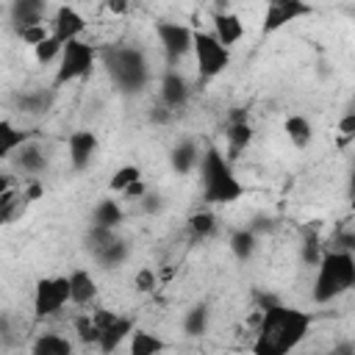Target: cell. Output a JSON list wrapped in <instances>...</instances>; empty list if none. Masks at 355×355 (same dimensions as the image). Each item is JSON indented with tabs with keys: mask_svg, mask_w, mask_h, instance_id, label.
<instances>
[{
	"mask_svg": "<svg viewBox=\"0 0 355 355\" xmlns=\"http://www.w3.org/2000/svg\"><path fill=\"white\" fill-rule=\"evenodd\" d=\"M241 36H244V22H241L239 14H233V11H214V39L222 47L230 50Z\"/></svg>",
	"mask_w": 355,
	"mask_h": 355,
	"instance_id": "obj_14",
	"label": "cell"
},
{
	"mask_svg": "<svg viewBox=\"0 0 355 355\" xmlns=\"http://www.w3.org/2000/svg\"><path fill=\"white\" fill-rule=\"evenodd\" d=\"M69 302V280L67 277H42L33 291V313L36 319L55 316Z\"/></svg>",
	"mask_w": 355,
	"mask_h": 355,
	"instance_id": "obj_7",
	"label": "cell"
},
{
	"mask_svg": "<svg viewBox=\"0 0 355 355\" xmlns=\"http://www.w3.org/2000/svg\"><path fill=\"white\" fill-rule=\"evenodd\" d=\"M86 31V19L78 8L72 6H58L55 14H53V22H50V36L58 39L61 44L72 42V39H80V33Z\"/></svg>",
	"mask_w": 355,
	"mask_h": 355,
	"instance_id": "obj_10",
	"label": "cell"
},
{
	"mask_svg": "<svg viewBox=\"0 0 355 355\" xmlns=\"http://www.w3.org/2000/svg\"><path fill=\"white\" fill-rule=\"evenodd\" d=\"M286 133H288L291 144L302 150V147H308L311 139H313V125H311L302 114H291V116L286 119Z\"/></svg>",
	"mask_w": 355,
	"mask_h": 355,
	"instance_id": "obj_22",
	"label": "cell"
},
{
	"mask_svg": "<svg viewBox=\"0 0 355 355\" xmlns=\"http://www.w3.org/2000/svg\"><path fill=\"white\" fill-rule=\"evenodd\" d=\"M105 61V72L108 78L114 80V86L119 92H128V94H136L147 86L150 80V64H147V55L141 47H133V44H114L111 50H105L103 55Z\"/></svg>",
	"mask_w": 355,
	"mask_h": 355,
	"instance_id": "obj_4",
	"label": "cell"
},
{
	"mask_svg": "<svg viewBox=\"0 0 355 355\" xmlns=\"http://www.w3.org/2000/svg\"><path fill=\"white\" fill-rule=\"evenodd\" d=\"M61 47H64V44H61L58 39H53V36H50V39H44L42 44H36V47H33V55H36V61H39V64H50V61H58Z\"/></svg>",
	"mask_w": 355,
	"mask_h": 355,
	"instance_id": "obj_34",
	"label": "cell"
},
{
	"mask_svg": "<svg viewBox=\"0 0 355 355\" xmlns=\"http://www.w3.org/2000/svg\"><path fill=\"white\" fill-rule=\"evenodd\" d=\"M94 47L83 39H72L61 47V55H58V69H55V86L61 83H69V80H78V78H86L94 67Z\"/></svg>",
	"mask_w": 355,
	"mask_h": 355,
	"instance_id": "obj_5",
	"label": "cell"
},
{
	"mask_svg": "<svg viewBox=\"0 0 355 355\" xmlns=\"http://www.w3.org/2000/svg\"><path fill=\"white\" fill-rule=\"evenodd\" d=\"M17 105L25 111V114H42L47 105H50V97L44 92H33V94H19L17 97Z\"/></svg>",
	"mask_w": 355,
	"mask_h": 355,
	"instance_id": "obj_31",
	"label": "cell"
},
{
	"mask_svg": "<svg viewBox=\"0 0 355 355\" xmlns=\"http://www.w3.org/2000/svg\"><path fill=\"white\" fill-rule=\"evenodd\" d=\"M130 333H133V319H128V316H116L108 327L100 330V341H97L100 352H103V355H111L125 338H130Z\"/></svg>",
	"mask_w": 355,
	"mask_h": 355,
	"instance_id": "obj_16",
	"label": "cell"
},
{
	"mask_svg": "<svg viewBox=\"0 0 355 355\" xmlns=\"http://www.w3.org/2000/svg\"><path fill=\"white\" fill-rule=\"evenodd\" d=\"M319 258H322V250H319V239H316L313 233H308V236H305V241H302V263H308V266H316V263H319Z\"/></svg>",
	"mask_w": 355,
	"mask_h": 355,
	"instance_id": "obj_36",
	"label": "cell"
},
{
	"mask_svg": "<svg viewBox=\"0 0 355 355\" xmlns=\"http://www.w3.org/2000/svg\"><path fill=\"white\" fill-rule=\"evenodd\" d=\"M311 11L313 8L308 3H302V0H272L266 6V14H263V31L272 33V31L283 28L286 22H294L297 17H305Z\"/></svg>",
	"mask_w": 355,
	"mask_h": 355,
	"instance_id": "obj_11",
	"label": "cell"
},
{
	"mask_svg": "<svg viewBox=\"0 0 355 355\" xmlns=\"http://www.w3.org/2000/svg\"><path fill=\"white\" fill-rule=\"evenodd\" d=\"M338 355H352V347H349V344H341V347H338Z\"/></svg>",
	"mask_w": 355,
	"mask_h": 355,
	"instance_id": "obj_47",
	"label": "cell"
},
{
	"mask_svg": "<svg viewBox=\"0 0 355 355\" xmlns=\"http://www.w3.org/2000/svg\"><path fill=\"white\" fill-rule=\"evenodd\" d=\"M25 205V197H22V191H17V189H11V191H6V194H0V225H8L17 214H19V208Z\"/></svg>",
	"mask_w": 355,
	"mask_h": 355,
	"instance_id": "obj_28",
	"label": "cell"
},
{
	"mask_svg": "<svg viewBox=\"0 0 355 355\" xmlns=\"http://www.w3.org/2000/svg\"><path fill=\"white\" fill-rule=\"evenodd\" d=\"M250 141H252V128H250V122L227 125V150H230V155H227V158H236V155H239Z\"/></svg>",
	"mask_w": 355,
	"mask_h": 355,
	"instance_id": "obj_27",
	"label": "cell"
},
{
	"mask_svg": "<svg viewBox=\"0 0 355 355\" xmlns=\"http://www.w3.org/2000/svg\"><path fill=\"white\" fill-rule=\"evenodd\" d=\"M11 164L17 172L28 175L31 180H36L44 169H47V150L36 141V139H28L25 144H19L14 153H11Z\"/></svg>",
	"mask_w": 355,
	"mask_h": 355,
	"instance_id": "obj_9",
	"label": "cell"
},
{
	"mask_svg": "<svg viewBox=\"0 0 355 355\" xmlns=\"http://www.w3.org/2000/svg\"><path fill=\"white\" fill-rule=\"evenodd\" d=\"M31 355H72V344L64 338V336H55V333H44L33 341V349Z\"/></svg>",
	"mask_w": 355,
	"mask_h": 355,
	"instance_id": "obj_23",
	"label": "cell"
},
{
	"mask_svg": "<svg viewBox=\"0 0 355 355\" xmlns=\"http://www.w3.org/2000/svg\"><path fill=\"white\" fill-rule=\"evenodd\" d=\"M133 286H136V291H141V294H147V291H153L155 288V272L153 269H139L136 275H133Z\"/></svg>",
	"mask_w": 355,
	"mask_h": 355,
	"instance_id": "obj_37",
	"label": "cell"
},
{
	"mask_svg": "<svg viewBox=\"0 0 355 355\" xmlns=\"http://www.w3.org/2000/svg\"><path fill=\"white\" fill-rule=\"evenodd\" d=\"M239 122H247V111L244 108H230V125H239Z\"/></svg>",
	"mask_w": 355,
	"mask_h": 355,
	"instance_id": "obj_44",
	"label": "cell"
},
{
	"mask_svg": "<svg viewBox=\"0 0 355 355\" xmlns=\"http://www.w3.org/2000/svg\"><path fill=\"white\" fill-rule=\"evenodd\" d=\"M44 17H47V6L42 0H17L11 6L14 31L31 28V25H44Z\"/></svg>",
	"mask_w": 355,
	"mask_h": 355,
	"instance_id": "obj_15",
	"label": "cell"
},
{
	"mask_svg": "<svg viewBox=\"0 0 355 355\" xmlns=\"http://www.w3.org/2000/svg\"><path fill=\"white\" fill-rule=\"evenodd\" d=\"M355 286V255L344 250H327L322 252L316 263V280H313V302L324 305L336 297L347 294Z\"/></svg>",
	"mask_w": 355,
	"mask_h": 355,
	"instance_id": "obj_3",
	"label": "cell"
},
{
	"mask_svg": "<svg viewBox=\"0 0 355 355\" xmlns=\"http://www.w3.org/2000/svg\"><path fill=\"white\" fill-rule=\"evenodd\" d=\"M75 333H78V338H80L83 344H97V341H100V327H97L94 319L86 316V313L75 319Z\"/></svg>",
	"mask_w": 355,
	"mask_h": 355,
	"instance_id": "obj_33",
	"label": "cell"
},
{
	"mask_svg": "<svg viewBox=\"0 0 355 355\" xmlns=\"http://www.w3.org/2000/svg\"><path fill=\"white\" fill-rule=\"evenodd\" d=\"M255 247H258V236H255L250 227H239V230L230 233V250H233V255H236L239 261L252 258Z\"/></svg>",
	"mask_w": 355,
	"mask_h": 355,
	"instance_id": "obj_25",
	"label": "cell"
},
{
	"mask_svg": "<svg viewBox=\"0 0 355 355\" xmlns=\"http://www.w3.org/2000/svg\"><path fill=\"white\" fill-rule=\"evenodd\" d=\"M308 330H311V313L275 305L261 316L252 355H291L302 344Z\"/></svg>",
	"mask_w": 355,
	"mask_h": 355,
	"instance_id": "obj_1",
	"label": "cell"
},
{
	"mask_svg": "<svg viewBox=\"0 0 355 355\" xmlns=\"http://www.w3.org/2000/svg\"><path fill=\"white\" fill-rule=\"evenodd\" d=\"M42 191H44V186H42L39 180H31V183H28V189L22 191V197H25V202H31V200H39V197H42Z\"/></svg>",
	"mask_w": 355,
	"mask_h": 355,
	"instance_id": "obj_40",
	"label": "cell"
},
{
	"mask_svg": "<svg viewBox=\"0 0 355 355\" xmlns=\"http://www.w3.org/2000/svg\"><path fill=\"white\" fill-rule=\"evenodd\" d=\"M69 280V302L75 305H89L97 297V283L86 269H75L67 275Z\"/></svg>",
	"mask_w": 355,
	"mask_h": 355,
	"instance_id": "obj_18",
	"label": "cell"
},
{
	"mask_svg": "<svg viewBox=\"0 0 355 355\" xmlns=\"http://www.w3.org/2000/svg\"><path fill=\"white\" fill-rule=\"evenodd\" d=\"M17 341V330H14V319L8 313H0V344H14Z\"/></svg>",
	"mask_w": 355,
	"mask_h": 355,
	"instance_id": "obj_38",
	"label": "cell"
},
{
	"mask_svg": "<svg viewBox=\"0 0 355 355\" xmlns=\"http://www.w3.org/2000/svg\"><path fill=\"white\" fill-rule=\"evenodd\" d=\"M136 180H141V169H139L136 164H128V166H119V169L114 172V178H111L108 189L122 194V191H125L130 183H136Z\"/></svg>",
	"mask_w": 355,
	"mask_h": 355,
	"instance_id": "obj_30",
	"label": "cell"
},
{
	"mask_svg": "<svg viewBox=\"0 0 355 355\" xmlns=\"http://www.w3.org/2000/svg\"><path fill=\"white\" fill-rule=\"evenodd\" d=\"M11 189H14L11 175H3V172H0V194H6V191H11Z\"/></svg>",
	"mask_w": 355,
	"mask_h": 355,
	"instance_id": "obj_46",
	"label": "cell"
},
{
	"mask_svg": "<svg viewBox=\"0 0 355 355\" xmlns=\"http://www.w3.org/2000/svg\"><path fill=\"white\" fill-rule=\"evenodd\" d=\"M141 205H144L147 214H155V211H161V197H158V194H155V197H153V194H144V197H141Z\"/></svg>",
	"mask_w": 355,
	"mask_h": 355,
	"instance_id": "obj_43",
	"label": "cell"
},
{
	"mask_svg": "<svg viewBox=\"0 0 355 355\" xmlns=\"http://www.w3.org/2000/svg\"><path fill=\"white\" fill-rule=\"evenodd\" d=\"M338 128H341L344 136H352V133H355V111H347L344 119L338 122Z\"/></svg>",
	"mask_w": 355,
	"mask_h": 355,
	"instance_id": "obj_42",
	"label": "cell"
},
{
	"mask_svg": "<svg viewBox=\"0 0 355 355\" xmlns=\"http://www.w3.org/2000/svg\"><path fill=\"white\" fill-rule=\"evenodd\" d=\"M164 352V341L150 330H133L130 333V355H158Z\"/></svg>",
	"mask_w": 355,
	"mask_h": 355,
	"instance_id": "obj_24",
	"label": "cell"
},
{
	"mask_svg": "<svg viewBox=\"0 0 355 355\" xmlns=\"http://www.w3.org/2000/svg\"><path fill=\"white\" fill-rule=\"evenodd\" d=\"M28 139H33V136L25 133V130H19V128H14V125L6 122V119H0V161H3V158H11V153H14L19 144H25Z\"/></svg>",
	"mask_w": 355,
	"mask_h": 355,
	"instance_id": "obj_21",
	"label": "cell"
},
{
	"mask_svg": "<svg viewBox=\"0 0 355 355\" xmlns=\"http://www.w3.org/2000/svg\"><path fill=\"white\" fill-rule=\"evenodd\" d=\"M155 36L161 42V50H164L166 61L175 64V61H180L191 50L194 31L189 25H183V22H158L155 25Z\"/></svg>",
	"mask_w": 355,
	"mask_h": 355,
	"instance_id": "obj_8",
	"label": "cell"
},
{
	"mask_svg": "<svg viewBox=\"0 0 355 355\" xmlns=\"http://www.w3.org/2000/svg\"><path fill=\"white\" fill-rule=\"evenodd\" d=\"M191 50H194V58H197V69H200V75L205 80L222 75L230 67V50L222 47L214 39V33H208V31H194Z\"/></svg>",
	"mask_w": 355,
	"mask_h": 355,
	"instance_id": "obj_6",
	"label": "cell"
},
{
	"mask_svg": "<svg viewBox=\"0 0 355 355\" xmlns=\"http://www.w3.org/2000/svg\"><path fill=\"white\" fill-rule=\"evenodd\" d=\"M122 208H119V202L116 200H100L97 205H94V211H92V227H105V230H114L119 222H122Z\"/></svg>",
	"mask_w": 355,
	"mask_h": 355,
	"instance_id": "obj_19",
	"label": "cell"
},
{
	"mask_svg": "<svg viewBox=\"0 0 355 355\" xmlns=\"http://www.w3.org/2000/svg\"><path fill=\"white\" fill-rule=\"evenodd\" d=\"M200 183H202V200L208 205H225L233 202L244 194V186L239 183V178L230 169V161L216 150L208 147L200 155Z\"/></svg>",
	"mask_w": 355,
	"mask_h": 355,
	"instance_id": "obj_2",
	"label": "cell"
},
{
	"mask_svg": "<svg viewBox=\"0 0 355 355\" xmlns=\"http://www.w3.org/2000/svg\"><path fill=\"white\" fill-rule=\"evenodd\" d=\"M172 119H175V114L169 108H164V105H153L150 108V122L153 125H169Z\"/></svg>",
	"mask_w": 355,
	"mask_h": 355,
	"instance_id": "obj_39",
	"label": "cell"
},
{
	"mask_svg": "<svg viewBox=\"0 0 355 355\" xmlns=\"http://www.w3.org/2000/svg\"><path fill=\"white\" fill-rule=\"evenodd\" d=\"M208 322H211V311L205 305H194L183 316V330L186 336H202L208 330Z\"/></svg>",
	"mask_w": 355,
	"mask_h": 355,
	"instance_id": "obj_26",
	"label": "cell"
},
{
	"mask_svg": "<svg viewBox=\"0 0 355 355\" xmlns=\"http://www.w3.org/2000/svg\"><path fill=\"white\" fill-rule=\"evenodd\" d=\"M17 36L22 39V42H28V44H42L44 39H50V28H47V22L44 25H31V28H22V31H17Z\"/></svg>",
	"mask_w": 355,
	"mask_h": 355,
	"instance_id": "obj_35",
	"label": "cell"
},
{
	"mask_svg": "<svg viewBox=\"0 0 355 355\" xmlns=\"http://www.w3.org/2000/svg\"><path fill=\"white\" fill-rule=\"evenodd\" d=\"M189 97H191L189 80H186L178 69H166L164 78H161V105L169 108L172 114H178V111L186 108Z\"/></svg>",
	"mask_w": 355,
	"mask_h": 355,
	"instance_id": "obj_12",
	"label": "cell"
},
{
	"mask_svg": "<svg viewBox=\"0 0 355 355\" xmlns=\"http://www.w3.org/2000/svg\"><path fill=\"white\" fill-rule=\"evenodd\" d=\"M105 8H108L111 14H125V11H128V3H122V0H114V3H108Z\"/></svg>",
	"mask_w": 355,
	"mask_h": 355,
	"instance_id": "obj_45",
	"label": "cell"
},
{
	"mask_svg": "<svg viewBox=\"0 0 355 355\" xmlns=\"http://www.w3.org/2000/svg\"><path fill=\"white\" fill-rule=\"evenodd\" d=\"M189 230H191L194 239H205L216 230V216L211 211H197V214L189 216Z\"/></svg>",
	"mask_w": 355,
	"mask_h": 355,
	"instance_id": "obj_29",
	"label": "cell"
},
{
	"mask_svg": "<svg viewBox=\"0 0 355 355\" xmlns=\"http://www.w3.org/2000/svg\"><path fill=\"white\" fill-rule=\"evenodd\" d=\"M116 239V233L114 230H105V227H89V233H86V250L92 252V255H97L108 241H114Z\"/></svg>",
	"mask_w": 355,
	"mask_h": 355,
	"instance_id": "obj_32",
	"label": "cell"
},
{
	"mask_svg": "<svg viewBox=\"0 0 355 355\" xmlns=\"http://www.w3.org/2000/svg\"><path fill=\"white\" fill-rule=\"evenodd\" d=\"M122 194H125V197H130V200H133V197H136V200H141V197L147 194V186H144V180H136V183H130Z\"/></svg>",
	"mask_w": 355,
	"mask_h": 355,
	"instance_id": "obj_41",
	"label": "cell"
},
{
	"mask_svg": "<svg viewBox=\"0 0 355 355\" xmlns=\"http://www.w3.org/2000/svg\"><path fill=\"white\" fill-rule=\"evenodd\" d=\"M67 147H69V164H72V169L75 172H83L92 164L94 153H97V136L92 130H75L69 136Z\"/></svg>",
	"mask_w": 355,
	"mask_h": 355,
	"instance_id": "obj_13",
	"label": "cell"
},
{
	"mask_svg": "<svg viewBox=\"0 0 355 355\" xmlns=\"http://www.w3.org/2000/svg\"><path fill=\"white\" fill-rule=\"evenodd\" d=\"M128 255H130V247H128V241H122L119 236L114 239V241H108L97 255H92L103 269H116V266H122L125 261H128Z\"/></svg>",
	"mask_w": 355,
	"mask_h": 355,
	"instance_id": "obj_20",
	"label": "cell"
},
{
	"mask_svg": "<svg viewBox=\"0 0 355 355\" xmlns=\"http://www.w3.org/2000/svg\"><path fill=\"white\" fill-rule=\"evenodd\" d=\"M200 155H202V153H200L197 141H194V139H183V141H178V144L172 147L169 161H172V169H175L178 175H189L191 169H197Z\"/></svg>",
	"mask_w": 355,
	"mask_h": 355,
	"instance_id": "obj_17",
	"label": "cell"
}]
</instances>
